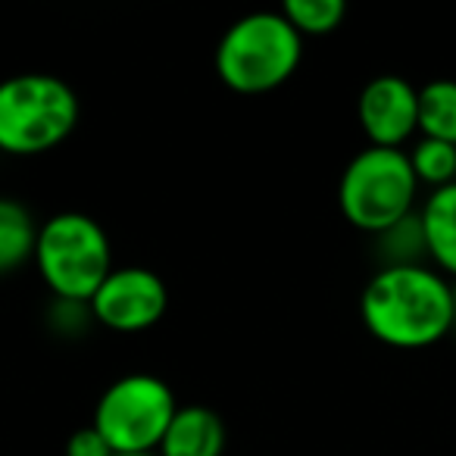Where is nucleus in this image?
<instances>
[{
  "mask_svg": "<svg viewBox=\"0 0 456 456\" xmlns=\"http://www.w3.org/2000/svg\"><path fill=\"white\" fill-rule=\"evenodd\" d=\"M362 325L375 341L422 350L453 331V285L428 266H381L360 297Z\"/></svg>",
  "mask_w": 456,
  "mask_h": 456,
  "instance_id": "obj_1",
  "label": "nucleus"
},
{
  "mask_svg": "<svg viewBox=\"0 0 456 456\" xmlns=\"http://www.w3.org/2000/svg\"><path fill=\"white\" fill-rule=\"evenodd\" d=\"M304 38L281 13H248L216 45V76L235 94H269L297 72Z\"/></svg>",
  "mask_w": 456,
  "mask_h": 456,
  "instance_id": "obj_2",
  "label": "nucleus"
},
{
  "mask_svg": "<svg viewBox=\"0 0 456 456\" xmlns=\"http://www.w3.org/2000/svg\"><path fill=\"white\" fill-rule=\"evenodd\" d=\"M78 126V94L69 82L26 72L0 82V151L41 157L60 147Z\"/></svg>",
  "mask_w": 456,
  "mask_h": 456,
  "instance_id": "obj_3",
  "label": "nucleus"
},
{
  "mask_svg": "<svg viewBox=\"0 0 456 456\" xmlns=\"http://www.w3.org/2000/svg\"><path fill=\"white\" fill-rule=\"evenodd\" d=\"M32 263L53 297L69 304H91L116 269L107 232L85 213H57L38 225Z\"/></svg>",
  "mask_w": 456,
  "mask_h": 456,
  "instance_id": "obj_4",
  "label": "nucleus"
},
{
  "mask_svg": "<svg viewBox=\"0 0 456 456\" xmlns=\"http://www.w3.org/2000/svg\"><path fill=\"white\" fill-rule=\"evenodd\" d=\"M419 194L416 172L406 151L366 147L341 172L338 207L344 219L366 235H385L412 216Z\"/></svg>",
  "mask_w": 456,
  "mask_h": 456,
  "instance_id": "obj_5",
  "label": "nucleus"
},
{
  "mask_svg": "<svg viewBox=\"0 0 456 456\" xmlns=\"http://www.w3.org/2000/svg\"><path fill=\"white\" fill-rule=\"evenodd\" d=\"M175 412V391L159 375L132 372L116 379L101 394L91 425L113 453H157Z\"/></svg>",
  "mask_w": 456,
  "mask_h": 456,
  "instance_id": "obj_6",
  "label": "nucleus"
},
{
  "mask_svg": "<svg viewBox=\"0 0 456 456\" xmlns=\"http://www.w3.org/2000/svg\"><path fill=\"white\" fill-rule=\"evenodd\" d=\"M91 319L116 335H141L169 310L166 281L153 269L119 266L91 297Z\"/></svg>",
  "mask_w": 456,
  "mask_h": 456,
  "instance_id": "obj_7",
  "label": "nucleus"
},
{
  "mask_svg": "<svg viewBox=\"0 0 456 456\" xmlns=\"http://www.w3.org/2000/svg\"><path fill=\"white\" fill-rule=\"evenodd\" d=\"M356 119L369 147L403 151L406 141L419 132V88L403 76H375L360 91Z\"/></svg>",
  "mask_w": 456,
  "mask_h": 456,
  "instance_id": "obj_8",
  "label": "nucleus"
},
{
  "mask_svg": "<svg viewBox=\"0 0 456 456\" xmlns=\"http://www.w3.org/2000/svg\"><path fill=\"white\" fill-rule=\"evenodd\" d=\"M225 441V422L216 410L200 403L178 406L159 441L157 456H222Z\"/></svg>",
  "mask_w": 456,
  "mask_h": 456,
  "instance_id": "obj_9",
  "label": "nucleus"
},
{
  "mask_svg": "<svg viewBox=\"0 0 456 456\" xmlns=\"http://www.w3.org/2000/svg\"><path fill=\"white\" fill-rule=\"evenodd\" d=\"M425 254L435 260L437 273L456 279V184L437 188L419 209Z\"/></svg>",
  "mask_w": 456,
  "mask_h": 456,
  "instance_id": "obj_10",
  "label": "nucleus"
},
{
  "mask_svg": "<svg viewBox=\"0 0 456 456\" xmlns=\"http://www.w3.org/2000/svg\"><path fill=\"white\" fill-rule=\"evenodd\" d=\"M35 241H38V225L28 207L13 197H0V275L16 273L28 260H35Z\"/></svg>",
  "mask_w": 456,
  "mask_h": 456,
  "instance_id": "obj_11",
  "label": "nucleus"
},
{
  "mask_svg": "<svg viewBox=\"0 0 456 456\" xmlns=\"http://www.w3.org/2000/svg\"><path fill=\"white\" fill-rule=\"evenodd\" d=\"M419 134L456 144V82L435 78L419 88Z\"/></svg>",
  "mask_w": 456,
  "mask_h": 456,
  "instance_id": "obj_12",
  "label": "nucleus"
},
{
  "mask_svg": "<svg viewBox=\"0 0 456 456\" xmlns=\"http://www.w3.org/2000/svg\"><path fill=\"white\" fill-rule=\"evenodd\" d=\"M410 166L416 172L419 184H428L431 191L456 184V144L435 138H419L412 151H406Z\"/></svg>",
  "mask_w": 456,
  "mask_h": 456,
  "instance_id": "obj_13",
  "label": "nucleus"
},
{
  "mask_svg": "<svg viewBox=\"0 0 456 456\" xmlns=\"http://www.w3.org/2000/svg\"><path fill=\"white\" fill-rule=\"evenodd\" d=\"M279 13L291 22L300 38L306 35L319 38V35H331L335 28H341L347 4L344 0H288Z\"/></svg>",
  "mask_w": 456,
  "mask_h": 456,
  "instance_id": "obj_14",
  "label": "nucleus"
},
{
  "mask_svg": "<svg viewBox=\"0 0 456 456\" xmlns=\"http://www.w3.org/2000/svg\"><path fill=\"white\" fill-rule=\"evenodd\" d=\"M66 456H113V447L103 441L94 425H88V428L72 431V437L66 441Z\"/></svg>",
  "mask_w": 456,
  "mask_h": 456,
  "instance_id": "obj_15",
  "label": "nucleus"
},
{
  "mask_svg": "<svg viewBox=\"0 0 456 456\" xmlns=\"http://www.w3.org/2000/svg\"><path fill=\"white\" fill-rule=\"evenodd\" d=\"M453 329H456V281H453Z\"/></svg>",
  "mask_w": 456,
  "mask_h": 456,
  "instance_id": "obj_16",
  "label": "nucleus"
},
{
  "mask_svg": "<svg viewBox=\"0 0 456 456\" xmlns=\"http://www.w3.org/2000/svg\"><path fill=\"white\" fill-rule=\"evenodd\" d=\"M113 456H157V453H113Z\"/></svg>",
  "mask_w": 456,
  "mask_h": 456,
  "instance_id": "obj_17",
  "label": "nucleus"
}]
</instances>
